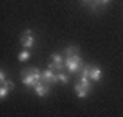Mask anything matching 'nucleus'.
<instances>
[{
	"label": "nucleus",
	"mask_w": 123,
	"mask_h": 117,
	"mask_svg": "<svg viewBox=\"0 0 123 117\" xmlns=\"http://www.w3.org/2000/svg\"><path fill=\"white\" fill-rule=\"evenodd\" d=\"M5 71H3V69H2V71H0V81H2V83H3V81H5Z\"/></svg>",
	"instance_id": "ddd939ff"
},
{
	"label": "nucleus",
	"mask_w": 123,
	"mask_h": 117,
	"mask_svg": "<svg viewBox=\"0 0 123 117\" xmlns=\"http://www.w3.org/2000/svg\"><path fill=\"white\" fill-rule=\"evenodd\" d=\"M95 5H98V3H108V2H112V0H94Z\"/></svg>",
	"instance_id": "f8f14e48"
},
{
	"label": "nucleus",
	"mask_w": 123,
	"mask_h": 117,
	"mask_svg": "<svg viewBox=\"0 0 123 117\" xmlns=\"http://www.w3.org/2000/svg\"><path fill=\"white\" fill-rule=\"evenodd\" d=\"M90 81L92 79H85V78H80V81L77 83L76 86H74V91H76V94L79 96V99H84L89 92H90Z\"/></svg>",
	"instance_id": "7ed1b4c3"
},
{
	"label": "nucleus",
	"mask_w": 123,
	"mask_h": 117,
	"mask_svg": "<svg viewBox=\"0 0 123 117\" xmlns=\"http://www.w3.org/2000/svg\"><path fill=\"white\" fill-rule=\"evenodd\" d=\"M35 92L38 94L39 97H44V96H48V94H49V84L43 83V81H39L38 84L35 86Z\"/></svg>",
	"instance_id": "0eeeda50"
},
{
	"label": "nucleus",
	"mask_w": 123,
	"mask_h": 117,
	"mask_svg": "<svg viewBox=\"0 0 123 117\" xmlns=\"http://www.w3.org/2000/svg\"><path fill=\"white\" fill-rule=\"evenodd\" d=\"M64 66H66V61H64V56H62V55H59V53L51 55L49 69H53V71H56V73H62Z\"/></svg>",
	"instance_id": "20e7f679"
},
{
	"label": "nucleus",
	"mask_w": 123,
	"mask_h": 117,
	"mask_svg": "<svg viewBox=\"0 0 123 117\" xmlns=\"http://www.w3.org/2000/svg\"><path fill=\"white\" fill-rule=\"evenodd\" d=\"M64 61H66V68L71 73H77L80 66H82V59L77 53L76 46H67L66 48V55H64Z\"/></svg>",
	"instance_id": "f257e3e1"
},
{
	"label": "nucleus",
	"mask_w": 123,
	"mask_h": 117,
	"mask_svg": "<svg viewBox=\"0 0 123 117\" xmlns=\"http://www.w3.org/2000/svg\"><path fill=\"white\" fill-rule=\"evenodd\" d=\"M10 91H12L10 88H7V86H3V84H2V88H0V97H2V99H5L7 96H8V92H10Z\"/></svg>",
	"instance_id": "9b49d317"
},
{
	"label": "nucleus",
	"mask_w": 123,
	"mask_h": 117,
	"mask_svg": "<svg viewBox=\"0 0 123 117\" xmlns=\"http://www.w3.org/2000/svg\"><path fill=\"white\" fill-rule=\"evenodd\" d=\"M21 46L25 49H30L35 46V36H33V31L31 30H26V31H23V35H21Z\"/></svg>",
	"instance_id": "39448f33"
},
{
	"label": "nucleus",
	"mask_w": 123,
	"mask_h": 117,
	"mask_svg": "<svg viewBox=\"0 0 123 117\" xmlns=\"http://www.w3.org/2000/svg\"><path fill=\"white\" fill-rule=\"evenodd\" d=\"M41 81L51 86L53 83H56V81H57V78H56V73H54L53 69H49V68H48L46 71H43V73H41Z\"/></svg>",
	"instance_id": "423d86ee"
},
{
	"label": "nucleus",
	"mask_w": 123,
	"mask_h": 117,
	"mask_svg": "<svg viewBox=\"0 0 123 117\" xmlns=\"http://www.w3.org/2000/svg\"><path fill=\"white\" fill-rule=\"evenodd\" d=\"M30 56H31L30 55V49H25V51H21L18 55V59L20 61H26V59H30Z\"/></svg>",
	"instance_id": "9d476101"
},
{
	"label": "nucleus",
	"mask_w": 123,
	"mask_h": 117,
	"mask_svg": "<svg viewBox=\"0 0 123 117\" xmlns=\"http://www.w3.org/2000/svg\"><path fill=\"white\" fill-rule=\"evenodd\" d=\"M41 81V71L36 68H30V69H23L21 71V83L26 88H35Z\"/></svg>",
	"instance_id": "f03ea898"
},
{
	"label": "nucleus",
	"mask_w": 123,
	"mask_h": 117,
	"mask_svg": "<svg viewBox=\"0 0 123 117\" xmlns=\"http://www.w3.org/2000/svg\"><path fill=\"white\" fill-rule=\"evenodd\" d=\"M56 78H57V81H59V83H64V84L69 81V76H67V74H64V73H56Z\"/></svg>",
	"instance_id": "1a4fd4ad"
},
{
	"label": "nucleus",
	"mask_w": 123,
	"mask_h": 117,
	"mask_svg": "<svg viewBox=\"0 0 123 117\" xmlns=\"http://www.w3.org/2000/svg\"><path fill=\"white\" fill-rule=\"evenodd\" d=\"M100 78H102V69L98 68V66L90 68V79L92 81H100Z\"/></svg>",
	"instance_id": "6e6552de"
},
{
	"label": "nucleus",
	"mask_w": 123,
	"mask_h": 117,
	"mask_svg": "<svg viewBox=\"0 0 123 117\" xmlns=\"http://www.w3.org/2000/svg\"><path fill=\"white\" fill-rule=\"evenodd\" d=\"M84 2H90V0H84Z\"/></svg>",
	"instance_id": "4468645a"
}]
</instances>
